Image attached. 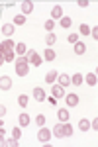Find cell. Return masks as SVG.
<instances>
[{
    "instance_id": "cell-21",
    "label": "cell",
    "mask_w": 98,
    "mask_h": 147,
    "mask_svg": "<svg viewBox=\"0 0 98 147\" xmlns=\"http://www.w3.org/2000/svg\"><path fill=\"white\" fill-rule=\"evenodd\" d=\"M57 75H59L57 71H49V73L45 75V82H55V80H57Z\"/></svg>"
},
{
    "instance_id": "cell-7",
    "label": "cell",
    "mask_w": 98,
    "mask_h": 147,
    "mask_svg": "<svg viewBox=\"0 0 98 147\" xmlns=\"http://www.w3.org/2000/svg\"><path fill=\"white\" fill-rule=\"evenodd\" d=\"M67 106H78V94H65Z\"/></svg>"
},
{
    "instance_id": "cell-19",
    "label": "cell",
    "mask_w": 98,
    "mask_h": 147,
    "mask_svg": "<svg viewBox=\"0 0 98 147\" xmlns=\"http://www.w3.org/2000/svg\"><path fill=\"white\" fill-rule=\"evenodd\" d=\"M14 51L18 53V55H26V51H28V47H26V43H16V47H14Z\"/></svg>"
},
{
    "instance_id": "cell-12",
    "label": "cell",
    "mask_w": 98,
    "mask_h": 147,
    "mask_svg": "<svg viewBox=\"0 0 98 147\" xmlns=\"http://www.w3.org/2000/svg\"><path fill=\"white\" fill-rule=\"evenodd\" d=\"M53 136L55 137H59V139H63L65 137V129H63V124H57L53 127Z\"/></svg>"
},
{
    "instance_id": "cell-2",
    "label": "cell",
    "mask_w": 98,
    "mask_h": 147,
    "mask_svg": "<svg viewBox=\"0 0 98 147\" xmlns=\"http://www.w3.org/2000/svg\"><path fill=\"white\" fill-rule=\"evenodd\" d=\"M24 57L28 59V63H30V65H33V67H39V65H41V57L37 55V53H35L33 49H28Z\"/></svg>"
},
{
    "instance_id": "cell-20",
    "label": "cell",
    "mask_w": 98,
    "mask_h": 147,
    "mask_svg": "<svg viewBox=\"0 0 98 147\" xmlns=\"http://www.w3.org/2000/svg\"><path fill=\"white\" fill-rule=\"evenodd\" d=\"M59 24H61V28H63V30H67V28H71V24H73V20H71L69 16H63V18L59 20Z\"/></svg>"
},
{
    "instance_id": "cell-33",
    "label": "cell",
    "mask_w": 98,
    "mask_h": 147,
    "mask_svg": "<svg viewBox=\"0 0 98 147\" xmlns=\"http://www.w3.org/2000/svg\"><path fill=\"white\" fill-rule=\"evenodd\" d=\"M80 34H82V35H90V26L82 24V26H80Z\"/></svg>"
},
{
    "instance_id": "cell-5",
    "label": "cell",
    "mask_w": 98,
    "mask_h": 147,
    "mask_svg": "<svg viewBox=\"0 0 98 147\" xmlns=\"http://www.w3.org/2000/svg\"><path fill=\"white\" fill-rule=\"evenodd\" d=\"M45 98H47V94H45L43 88H39V86H35L33 88V100H37V102H43Z\"/></svg>"
},
{
    "instance_id": "cell-3",
    "label": "cell",
    "mask_w": 98,
    "mask_h": 147,
    "mask_svg": "<svg viewBox=\"0 0 98 147\" xmlns=\"http://www.w3.org/2000/svg\"><path fill=\"white\" fill-rule=\"evenodd\" d=\"M51 136H53V131H51V129H47L45 125H41V127H39V131H37V139H39L41 143H47V141L51 139Z\"/></svg>"
},
{
    "instance_id": "cell-29",
    "label": "cell",
    "mask_w": 98,
    "mask_h": 147,
    "mask_svg": "<svg viewBox=\"0 0 98 147\" xmlns=\"http://www.w3.org/2000/svg\"><path fill=\"white\" fill-rule=\"evenodd\" d=\"M14 24H16V26H22V24H26V16H24V14H18V16L14 18Z\"/></svg>"
},
{
    "instance_id": "cell-24",
    "label": "cell",
    "mask_w": 98,
    "mask_h": 147,
    "mask_svg": "<svg viewBox=\"0 0 98 147\" xmlns=\"http://www.w3.org/2000/svg\"><path fill=\"white\" fill-rule=\"evenodd\" d=\"M4 55V63L8 61V63H12V61H16V51H8V53H2Z\"/></svg>"
},
{
    "instance_id": "cell-28",
    "label": "cell",
    "mask_w": 98,
    "mask_h": 147,
    "mask_svg": "<svg viewBox=\"0 0 98 147\" xmlns=\"http://www.w3.org/2000/svg\"><path fill=\"white\" fill-rule=\"evenodd\" d=\"M4 145H8V147H18L20 143H18V139H16V137H12V139H4Z\"/></svg>"
},
{
    "instance_id": "cell-9",
    "label": "cell",
    "mask_w": 98,
    "mask_h": 147,
    "mask_svg": "<svg viewBox=\"0 0 98 147\" xmlns=\"http://www.w3.org/2000/svg\"><path fill=\"white\" fill-rule=\"evenodd\" d=\"M18 124H20V127H26V125L32 124V120H30L28 114H20V116H18Z\"/></svg>"
},
{
    "instance_id": "cell-11",
    "label": "cell",
    "mask_w": 98,
    "mask_h": 147,
    "mask_svg": "<svg viewBox=\"0 0 98 147\" xmlns=\"http://www.w3.org/2000/svg\"><path fill=\"white\" fill-rule=\"evenodd\" d=\"M84 80H87V84H88V86H96V82H98L96 73H88L87 77H84Z\"/></svg>"
},
{
    "instance_id": "cell-25",
    "label": "cell",
    "mask_w": 98,
    "mask_h": 147,
    "mask_svg": "<svg viewBox=\"0 0 98 147\" xmlns=\"http://www.w3.org/2000/svg\"><path fill=\"white\" fill-rule=\"evenodd\" d=\"M57 41V35L55 34H47V37H45V43H47V47H51Z\"/></svg>"
},
{
    "instance_id": "cell-22",
    "label": "cell",
    "mask_w": 98,
    "mask_h": 147,
    "mask_svg": "<svg viewBox=\"0 0 98 147\" xmlns=\"http://www.w3.org/2000/svg\"><path fill=\"white\" fill-rule=\"evenodd\" d=\"M78 129L80 131H88L90 129V120H80L78 122Z\"/></svg>"
},
{
    "instance_id": "cell-16",
    "label": "cell",
    "mask_w": 98,
    "mask_h": 147,
    "mask_svg": "<svg viewBox=\"0 0 98 147\" xmlns=\"http://www.w3.org/2000/svg\"><path fill=\"white\" fill-rule=\"evenodd\" d=\"M0 30H2V34L6 35V37H10V35L14 34V26H12V24H4Z\"/></svg>"
},
{
    "instance_id": "cell-18",
    "label": "cell",
    "mask_w": 98,
    "mask_h": 147,
    "mask_svg": "<svg viewBox=\"0 0 98 147\" xmlns=\"http://www.w3.org/2000/svg\"><path fill=\"white\" fill-rule=\"evenodd\" d=\"M82 80H84V77L76 73V75H73V77H71V84H75V86H80V84H82Z\"/></svg>"
},
{
    "instance_id": "cell-23",
    "label": "cell",
    "mask_w": 98,
    "mask_h": 147,
    "mask_svg": "<svg viewBox=\"0 0 98 147\" xmlns=\"http://www.w3.org/2000/svg\"><path fill=\"white\" fill-rule=\"evenodd\" d=\"M45 59H47V61H53V59H55V57H57V55H55V51H53V49H51V47H45Z\"/></svg>"
},
{
    "instance_id": "cell-39",
    "label": "cell",
    "mask_w": 98,
    "mask_h": 147,
    "mask_svg": "<svg viewBox=\"0 0 98 147\" xmlns=\"http://www.w3.org/2000/svg\"><path fill=\"white\" fill-rule=\"evenodd\" d=\"M2 63H4V55L0 53V65H2Z\"/></svg>"
},
{
    "instance_id": "cell-26",
    "label": "cell",
    "mask_w": 98,
    "mask_h": 147,
    "mask_svg": "<svg viewBox=\"0 0 98 147\" xmlns=\"http://www.w3.org/2000/svg\"><path fill=\"white\" fill-rule=\"evenodd\" d=\"M63 129H65V137H71V136H73V125H71V124L63 122Z\"/></svg>"
},
{
    "instance_id": "cell-31",
    "label": "cell",
    "mask_w": 98,
    "mask_h": 147,
    "mask_svg": "<svg viewBox=\"0 0 98 147\" xmlns=\"http://www.w3.org/2000/svg\"><path fill=\"white\" fill-rule=\"evenodd\" d=\"M12 137L20 139V137H22V127H16V125H14V129H12Z\"/></svg>"
},
{
    "instance_id": "cell-34",
    "label": "cell",
    "mask_w": 98,
    "mask_h": 147,
    "mask_svg": "<svg viewBox=\"0 0 98 147\" xmlns=\"http://www.w3.org/2000/svg\"><path fill=\"white\" fill-rule=\"evenodd\" d=\"M69 41H71V43H76V41H78V35H76V34H71V35H69Z\"/></svg>"
},
{
    "instance_id": "cell-17",
    "label": "cell",
    "mask_w": 98,
    "mask_h": 147,
    "mask_svg": "<svg viewBox=\"0 0 98 147\" xmlns=\"http://www.w3.org/2000/svg\"><path fill=\"white\" fill-rule=\"evenodd\" d=\"M73 49H75V53H76V55H82V53L87 51V45H84L82 41H76V43H75V47H73Z\"/></svg>"
},
{
    "instance_id": "cell-13",
    "label": "cell",
    "mask_w": 98,
    "mask_h": 147,
    "mask_svg": "<svg viewBox=\"0 0 98 147\" xmlns=\"http://www.w3.org/2000/svg\"><path fill=\"white\" fill-rule=\"evenodd\" d=\"M57 118H59V122H69V110H65V108L57 110Z\"/></svg>"
},
{
    "instance_id": "cell-37",
    "label": "cell",
    "mask_w": 98,
    "mask_h": 147,
    "mask_svg": "<svg viewBox=\"0 0 98 147\" xmlns=\"http://www.w3.org/2000/svg\"><path fill=\"white\" fill-rule=\"evenodd\" d=\"M88 4H90L88 0H78V6H80V8H87Z\"/></svg>"
},
{
    "instance_id": "cell-1",
    "label": "cell",
    "mask_w": 98,
    "mask_h": 147,
    "mask_svg": "<svg viewBox=\"0 0 98 147\" xmlns=\"http://www.w3.org/2000/svg\"><path fill=\"white\" fill-rule=\"evenodd\" d=\"M14 63H16V75H18V77H26V75H30V63H28L26 57H18Z\"/></svg>"
},
{
    "instance_id": "cell-30",
    "label": "cell",
    "mask_w": 98,
    "mask_h": 147,
    "mask_svg": "<svg viewBox=\"0 0 98 147\" xmlns=\"http://www.w3.org/2000/svg\"><path fill=\"white\" fill-rule=\"evenodd\" d=\"M35 124L39 125V127L45 125V116H43V114H37V116H35Z\"/></svg>"
},
{
    "instance_id": "cell-38",
    "label": "cell",
    "mask_w": 98,
    "mask_h": 147,
    "mask_svg": "<svg viewBox=\"0 0 98 147\" xmlns=\"http://www.w3.org/2000/svg\"><path fill=\"white\" fill-rule=\"evenodd\" d=\"M4 114H6V106H2V104H0V118H2Z\"/></svg>"
},
{
    "instance_id": "cell-10",
    "label": "cell",
    "mask_w": 98,
    "mask_h": 147,
    "mask_svg": "<svg viewBox=\"0 0 98 147\" xmlns=\"http://www.w3.org/2000/svg\"><path fill=\"white\" fill-rule=\"evenodd\" d=\"M51 94H53V98H61V96H65V90H63L61 84H55L51 88Z\"/></svg>"
},
{
    "instance_id": "cell-32",
    "label": "cell",
    "mask_w": 98,
    "mask_h": 147,
    "mask_svg": "<svg viewBox=\"0 0 98 147\" xmlns=\"http://www.w3.org/2000/svg\"><path fill=\"white\" fill-rule=\"evenodd\" d=\"M28 102H30V98H28L26 94H22V96L18 98V104H20V106H28Z\"/></svg>"
},
{
    "instance_id": "cell-8",
    "label": "cell",
    "mask_w": 98,
    "mask_h": 147,
    "mask_svg": "<svg viewBox=\"0 0 98 147\" xmlns=\"http://www.w3.org/2000/svg\"><path fill=\"white\" fill-rule=\"evenodd\" d=\"M63 18V8L61 6H53V10H51V20H61Z\"/></svg>"
},
{
    "instance_id": "cell-27",
    "label": "cell",
    "mask_w": 98,
    "mask_h": 147,
    "mask_svg": "<svg viewBox=\"0 0 98 147\" xmlns=\"http://www.w3.org/2000/svg\"><path fill=\"white\" fill-rule=\"evenodd\" d=\"M45 30H47V34H53V30H55V22L49 18L47 22H45Z\"/></svg>"
},
{
    "instance_id": "cell-36",
    "label": "cell",
    "mask_w": 98,
    "mask_h": 147,
    "mask_svg": "<svg viewBox=\"0 0 98 147\" xmlns=\"http://www.w3.org/2000/svg\"><path fill=\"white\" fill-rule=\"evenodd\" d=\"M90 127H92L94 131L98 129V118H94V122H90Z\"/></svg>"
},
{
    "instance_id": "cell-6",
    "label": "cell",
    "mask_w": 98,
    "mask_h": 147,
    "mask_svg": "<svg viewBox=\"0 0 98 147\" xmlns=\"http://www.w3.org/2000/svg\"><path fill=\"white\" fill-rule=\"evenodd\" d=\"M12 88V79L10 77H0V90H10Z\"/></svg>"
},
{
    "instance_id": "cell-15",
    "label": "cell",
    "mask_w": 98,
    "mask_h": 147,
    "mask_svg": "<svg viewBox=\"0 0 98 147\" xmlns=\"http://www.w3.org/2000/svg\"><path fill=\"white\" fill-rule=\"evenodd\" d=\"M33 12V4L32 2H22V14L24 16H28V14H32Z\"/></svg>"
},
{
    "instance_id": "cell-35",
    "label": "cell",
    "mask_w": 98,
    "mask_h": 147,
    "mask_svg": "<svg viewBox=\"0 0 98 147\" xmlns=\"http://www.w3.org/2000/svg\"><path fill=\"white\" fill-rule=\"evenodd\" d=\"M90 35L94 37V41L98 39V28H96V26H94V30H90Z\"/></svg>"
},
{
    "instance_id": "cell-14",
    "label": "cell",
    "mask_w": 98,
    "mask_h": 147,
    "mask_svg": "<svg viewBox=\"0 0 98 147\" xmlns=\"http://www.w3.org/2000/svg\"><path fill=\"white\" fill-rule=\"evenodd\" d=\"M57 80H59V84H61L63 88L71 84V77H67V75H57Z\"/></svg>"
},
{
    "instance_id": "cell-4",
    "label": "cell",
    "mask_w": 98,
    "mask_h": 147,
    "mask_svg": "<svg viewBox=\"0 0 98 147\" xmlns=\"http://www.w3.org/2000/svg\"><path fill=\"white\" fill-rule=\"evenodd\" d=\"M14 47H16V43H14V41H10V39H6V41H2V43H0V53L14 51Z\"/></svg>"
}]
</instances>
